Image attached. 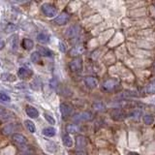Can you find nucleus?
<instances>
[{"label":"nucleus","mask_w":155,"mask_h":155,"mask_svg":"<svg viewBox=\"0 0 155 155\" xmlns=\"http://www.w3.org/2000/svg\"><path fill=\"white\" fill-rule=\"evenodd\" d=\"M41 11L47 18H53L57 15V9L50 3L42 4Z\"/></svg>","instance_id":"obj_1"},{"label":"nucleus","mask_w":155,"mask_h":155,"mask_svg":"<svg viewBox=\"0 0 155 155\" xmlns=\"http://www.w3.org/2000/svg\"><path fill=\"white\" fill-rule=\"evenodd\" d=\"M92 119V114L89 111H82V113L76 114L73 116V121L75 122H82V121H88Z\"/></svg>","instance_id":"obj_2"},{"label":"nucleus","mask_w":155,"mask_h":155,"mask_svg":"<svg viewBox=\"0 0 155 155\" xmlns=\"http://www.w3.org/2000/svg\"><path fill=\"white\" fill-rule=\"evenodd\" d=\"M86 139L84 136H78L76 138V148L77 151H84L85 147H86Z\"/></svg>","instance_id":"obj_3"},{"label":"nucleus","mask_w":155,"mask_h":155,"mask_svg":"<svg viewBox=\"0 0 155 155\" xmlns=\"http://www.w3.org/2000/svg\"><path fill=\"white\" fill-rule=\"evenodd\" d=\"M69 68L72 72H81L82 69V60L81 58H75L69 63Z\"/></svg>","instance_id":"obj_4"},{"label":"nucleus","mask_w":155,"mask_h":155,"mask_svg":"<svg viewBox=\"0 0 155 155\" xmlns=\"http://www.w3.org/2000/svg\"><path fill=\"white\" fill-rule=\"evenodd\" d=\"M69 19H70L69 14L66 13V12H63L59 15V16H57L54 18L53 22H54L55 24H57V25H64V24H66L68 21H69Z\"/></svg>","instance_id":"obj_5"},{"label":"nucleus","mask_w":155,"mask_h":155,"mask_svg":"<svg viewBox=\"0 0 155 155\" xmlns=\"http://www.w3.org/2000/svg\"><path fill=\"white\" fill-rule=\"evenodd\" d=\"M117 86L118 81L116 80H108L103 84L102 88H103L104 91H114Z\"/></svg>","instance_id":"obj_6"},{"label":"nucleus","mask_w":155,"mask_h":155,"mask_svg":"<svg viewBox=\"0 0 155 155\" xmlns=\"http://www.w3.org/2000/svg\"><path fill=\"white\" fill-rule=\"evenodd\" d=\"M12 140L14 143H16L19 147H22V145L27 144V140L24 137L23 135L18 134V133H15L12 135Z\"/></svg>","instance_id":"obj_7"},{"label":"nucleus","mask_w":155,"mask_h":155,"mask_svg":"<svg viewBox=\"0 0 155 155\" xmlns=\"http://www.w3.org/2000/svg\"><path fill=\"white\" fill-rule=\"evenodd\" d=\"M59 109H60V113H61L63 117H67V116H70L72 114L73 108L69 104L61 103L60 106H59Z\"/></svg>","instance_id":"obj_8"},{"label":"nucleus","mask_w":155,"mask_h":155,"mask_svg":"<svg viewBox=\"0 0 155 155\" xmlns=\"http://www.w3.org/2000/svg\"><path fill=\"white\" fill-rule=\"evenodd\" d=\"M33 75V73L30 69L25 67H21L18 70V77L21 78V79H28Z\"/></svg>","instance_id":"obj_9"},{"label":"nucleus","mask_w":155,"mask_h":155,"mask_svg":"<svg viewBox=\"0 0 155 155\" xmlns=\"http://www.w3.org/2000/svg\"><path fill=\"white\" fill-rule=\"evenodd\" d=\"M84 84L87 87L93 89V88H96V87L98 86V81H97L96 78L88 76V77L84 78Z\"/></svg>","instance_id":"obj_10"},{"label":"nucleus","mask_w":155,"mask_h":155,"mask_svg":"<svg viewBox=\"0 0 155 155\" xmlns=\"http://www.w3.org/2000/svg\"><path fill=\"white\" fill-rule=\"evenodd\" d=\"M25 111H26V114L29 116L30 118H37L39 116V111L37 110L36 108H34L33 106H29L27 105L26 108H25Z\"/></svg>","instance_id":"obj_11"},{"label":"nucleus","mask_w":155,"mask_h":155,"mask_svg":"<svg viewBox=\"0 0 155 155\" xmlns=\"http://www.w3.org/2000/svg\"><path fill=\"white\" fill-rule=\"evenodd\" d=\"M37 52L41 56H45V57H51L53 55V52L51 50H48L46 47H41V46L37 47Z\"/></svg>","instance_id":"obj_12"},{"label":"nucleus","mask_w":155,"mask_h":155,"mask_svg":"<svg viewBox=\"0 0 155 155\" xmlns=\"http://www.w3.org/2000/svg\"><path fill=\"white\" fill-rule=\"evenodd\" d=\"M18 36L17 34H14L10 37V48H11L12 51L16 52L18 51Z\"/></svg>","instance_id":"obj_13"},{"label":"nucleus","mask_w":155,"mask_h":155,"mask_svg":"<svg viewBox=\"0 0 155 155\" xmlns=\"http://www.w3.org/2000/svg\"><path fill=\"white\" fill-rule=\"evenodd\" d=\"M111 118L115 120H122L126 117V114L121 110H114L110 113Z\"/></svg>","instance_id":"obj_14"},{"label":"nucleus","mask_w":155,"mask_h":155,"mask_svg":"<svg viewBox=\"0 0 155 155\" xmlns=\"http://www.w3.org/2000/svg\"><path fill=\"white\" fill-rule=\"evenodd\" d=\"M15 130H16V125H15L14 123H9V124L4 126L1 130V132L3 135L9 136V135L13 134V132H15Z\"/></svg>","instance_id":"obj_15"},{"label":"nucleus","mask_w":155,"mask_h":155,"mask_svg":"<svg viewBox=\"0 0 155 155\" xmlns=\"http://www.w3.org/2000/svg\"><path fill=\"white\" fill-rule=\"evenodd\" d=\"M79 31H80V28L78 25H72L71 27L68 28L67 30V36L69 38H74L76 37L78 34H79Z\"/></svg>","instance_id":"obj_16"},{"label":"nucleus","mask_w":155,"mask_h":155,"mask_svg":"<svg viewBox=\"0 0 155 155\" xmlns=\"http://www.w3.org/2000/svg\"><path fill=\"white\" fill-rule=\"evenodd\" d=\"M21 46L24 50L26 51H30L34 47V42L31 40V39H28V38H24L22 42H21Z\"/></svg>","instance_id":"obj_17"},{"label":"nucleus","mask_w":155,"mask_h":155,"mask_svg":"<svg viewBox=\"0 0 155 155\" xmlns=\"http://www.w3.org/2000/svg\"><path fill=\"white\" fill-rule=\"evenodd\" d=\"M55 133H56V130L53 127H46V128H44L42 131V134L45 136V137H48V138L54 137Z\"/></svg>","instance_id":"obj_18"},{"label":"nucleus","mask_w":155,"mask_h":155,"mask_svg":"<svg viewBox=\"0 0 155 155\" xmlns=\"http://www.w3.org/2000/svg\"><path fill=\"white\" fill-rule=\"evenodd\" d=\"M37 41L41 44H47L50 42V36L46 33H39L37 35Z\"/></svg>","instance_id":"obj_19"},{"label":"nucleus","mask_w":155,"mask_h":155,"mask_svg":"<svg viewBox=\"0 0 155 155\" xmlns=\"http://www.w3.org/2000/svg\"><path fill=\"white\" fill-rule=\"evenodd\" d=\"M62 142H63V144H64L66 147H73V140L68 134L63 135Z\"/></svg>","instance_id":"obj_20"},{"label":"nucleus","mask_w":155,"mask_h":155,"mask_svg":"<svg viewBox=\"0 0 155 155\" xmlns=\"http://www.w3.org/2000/svg\"><path fill=\"white\" fill-rule=\"evenodd\" d=\"M24 124H25L27 130H28L30 133H33V134H34V133L36 132V126H35V124H34L31 120L26 119L25 121H24Z\"/></svg>","instance_id":"obj_21"},{"label":"nucleus","mask_w":155,"mask_h":155,"mask_svg":"<svg viewBox=\"0 0 155 155\" xmlns=\"http://www.w3.org/2000/svg\"><path fill=\"white\" fill-rule=\"evenodd\" d=\"M1 80L5 81H10V82H14L17 81V78L12 74H8V73H4L1 75Z\"/></svg>","instance_id":"obj_22"},{"label":"nucleus","mask_w":155,"mask_h":155,"mask_svg":"<svg viewBox=\"0 0 155 155\" xmlns=\"http://www.w3.org/2000/svg\"><path fill=\"white\" fill-rule=\"evenodd\" d=\"M84 51V48L82 47H80V46H78V47H75V48H73L71 51H70V54L72 56H76V55H79L81 54V53Z\"/></svg>","instance_id":"obj_23"},{"label":"nucleus","mask_w":155,"mask_h":155,"mask_svg":"<svg viewBox=\"0 0 155 155\" xmlns=\"http://www.w3.org/2000/svg\"><path fill=\"white\" fill-rule=\"evenodd\" d=\"M30 59L33 63H39L41 61V55L39 54V53L37 51H34L31 53V55H30Z\"/></svg>","instance_id":"obj_24"},{"label":"nucleus","mask_w":155,"mask_h":155,"mask_svg":"<svg viewBox=\"0 0 155 155\" xmlns=\"http://www.w3.org/2000/svg\"><path fill=\"white\" fill-rule=\"evenodd\" d=\"M11 117V114L7 111L6 110H3V109H0V119H3V120H7Z\"/></svg>","instance_id":"obj_25"},{"label":"nucleus","mask_w":155,"mask_h":155,"mask_svg":"<svg viewBox=\"0 0 155 155\" xmlns=\"http://www.w3.org/2000/svg\"><path fill=\"white\" fill-rule=\"evenodd\" d=\"M143 122H144V124H147V125H151V124H153V122H154L153 115L145 114L143 116Z\"/></svg>","instance_id":"obj_26"},{"label":"nucleus","mask_w":155,"mask_h":155,"mask_svg":"<svg viewBox=\"0 0 155 155\" xmlns=\"http://www.w3.org/2000/svg\"><path fill=\"white\" fill-rule=\"evenodd\" d=\"M57 149V145L53 142H48L47 143V150L50 152H55Z\"/></svg>","instance_id":"obj_27"},{"label":"nucleus","mask_w":155,"mask_h":155,"mask_svg":"<svg viewBox=\"0 0 155 155\" xmlns=\"http://www.w3.org/2000/svg\"><path fill=\"white\" fill-rule=\"evenodd\" d=\"M78 131V127L75 126L74 124H68L66 126V132L70 133V134H74Z\"/></svg>","instance_id":"obj_28"},{"label":"nucleus","mask_w":155,"mask_h":155,"mask_svg":"<svg viewBox=\"0 0 155 155\" xmlns=\"http://www.w3.org/2000/svg\"><path fill=\"white\" fill-rule=\"evenodd\" d=\"M17 25H15L14 23H9L7 24V26L5 27V32L6 33H10V32H14L17 30Z\"/></svg>","instance_id":"obj_29"},{"label":"nucleus","mask_w":155,"mask_h":155,"mask_svg":"<svg viewBox=\"0 0 155 155\" xmlns=\"http://www.w3.org/2000/svg\"><path fill=\"white\" fill-rule=\"evenodd\" d=\"M147 92L148 94H154L155 93V81L150 82L147 87Z\"/></svg>","instance_id":"obj_30"},{"label":"nucleus","mask_w":155,"mask_h":155,"mask_svg":"<svg viewBox=\"0 0 155 155\" xmlns=\"http://www.w3.org/2000/svg\"><path fill=\"white\" fill-rule=\"evenodd\" d=\"M44 116H45V119L48 121V124H52V125H53V124H55V119L53 118L51 114H48L45 113V114H44Z\"/></svg>","instance_id":"obj_31"},{"label":"nucleus","mask_w":155,"mask_h":155,"mask_svg":"<svg viewBox=\"0 0 155 155\" xmlns=\"http://www.w3.org/2000/svg\"><path fill=\"white\" fill-rule=\"evenodd\" d=\"M0 100L3 102H10L11 101V97L5 92H0Z\"/></svg>","instance_id":"obj_32"},{"label":"nucleus","mask_w":155,"mask_h":155,"mask_svg":"<svg viewBox=\"0 0 155 155\" xmlns=\"http://www.w3.org/2000/svg\"><path fill=\"white\" fill-rule=\"evenodd\" d=\"M122 96H125V97H137L138 94H137V92H134V91H126L122 94Z\"/></svg>","instance_id":"obj_33"},{"label":"nucleus","mask_w":155,"mask_h":155,"mask_svg":"<svg viewBox=\"0 0 155 155\" xmlns=\"http://www.w3.org/2000/svg\"><path fill=\"white\" fill-rule=\"evenodd\" d=\"M93 107H94V109L97 110H105V106L102 103H95L93 105Z\"/></svg>","instance_id":"obj_34"},{"label":"nucleus","mask_w":155,"mask_h":155,"mask_svg":"<svg viewBox=\"0 0 155 155\" xmlns=\"http://www.w3.org/2000/svg\"><path fill=\"white\" fill-rule=\"evenodd\" d=\"M59 50H60L61 52H65L66 50H67L66 45L63 42H59Z\"/></svg>","instance_id":"obj_35"},{"label":"nucleus","mask_w":155,"mask_h":155,"mask_svg":"<svg viewBox=\"0 0 155 155\" xmlns=\"http://www.w3.org/2000/svg\"><path fill=\"white\" fill-rule=\"evenodd\" d=\"M4 48H5V42H4V40H2V39H0V51L3 50Z\"/></svg>","instance_id":"obj_36"},{"label":"nucleus","mask_w":155,"mask_h":155,"mask_svg":"<svg viewBox=\"0 0 155 155\" xmlns=\"http://www.w3.org/2000/svg\"><path fill=\"white\" fill-rule=\"evenodd\" d=\"M126 155H140L139 153H137V152H134V151H129V152H127V154Z\"/></svg>","instance_id":"obj_37"},{"label":"nucleus","mask_w":155,"mask_h":155,"mask_svg":"<svg viewBox=\"0 0 155 155\" xmlns=\"http://www.w3.org/2000/svg\"><path fill=\"white\" fill-rule=\"evenodd\" d=\"M77 155H87L85 151H77Z\"/></svg>","instance_id":"obj_38"},{"label":"nucleus","mask_w":155,"mask_h":155,"mask_svg":"<svg viewBox=\"0 0 155 155\" xmlns=\"http://www.w3.org/2000/svg\"><path fill=\"white\" fill-rule=\"evenodd\" d=\"M154 68H155V62H154Z\"/></svg>","instance_id":"obj_39"}]
</instances>
